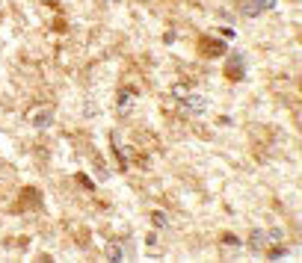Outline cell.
I'll use <instances>...</instances> for the list:
<instances>
[{
    "mask_svg": "<svg viewBox=\"0 0 302 263\" xmlns=\"http://www.w3.org/2000/svg\"><path fill=\"white\" fill-rule=\"evenodd\" d=\"M42 189H36V187H24V192L18 195V204H15V213L18 210H42Z\"/></svg>",
    "mask_w": 302,
    "mask_h": 263,
    "instance_id": "obj_4",
    "label": "cell"
},
{
    "mask_svg": "<svg viewBox=\"0 0 302 263\" xmlns=\"http://www.w3.org/2000/svg\"><path fill=\"white\" fill-rule=\"evenodd\" d=\"M267 240L270 243H285V231L282 228H273V231H267Z\"/></svg>",
    "mask_w": 302,
    "mask_h": 263,
    "instance_id": "obj_16",
    "label": "cell"
},
{
    "mask_svg": "<svg viewBox=\"0 0 302 263\" xmlns=\"http://www.w3.org/2000/svg\"><path fill=\"white\" fill-rule=\"evenodd\" d=\"M264 255H267L270 261H282V258H288V255H291V249H288L285 243H273V246H267V249H264Z\"/></svg>",
    "mask_w": 302,
    "mask_h": 263,
    "instance_id": "obj_10",
    "label": "cell"
},
{
    "mask_svg": "<svg viewBox=\"0 0 302 263\" xmlns=\"http://www.w3.org/2000/svg\"><path fill=\"white\" fill-rule=\"evenodd\" d=\"M219 243H222L225 249H240V246H243V243H240V237H237V234H231V231H225V234L219 237Z\"/></svg>",
    "mask_w": 302,
    "mask_h": 263,
    "instance_id": "obj_13",
    "label": "cell"
},
{
    "mask_svg": "<svg viewBox=\"0 0 302 263\" xmlns=\"http://www.w3.org/2000/svg\"><path fill=\"white\" fill-rule=\"evenodd\" d=\"M225 77H228L231 83H240V80H246V53H240V50H228Z\"/></svg>",
    "mask_w": 302,
    "mask_h": 263,
    "instance_id": "obj_1",
    "label": "cell"
},
{
    "mask_svg": "<svg viewBox=\"0 0 302 263\" xmlns=\"http://www.w3.org/2000/svg\"><path fill=\"white\" fill-rule=\"evenodd\" d=\"M151 225H154L157 231H163V228H169V216H166L163 210H151Z\"/></svg>",
    "mask_w": 302,
    "mask_h": 263,
    "instance_id": "obj_12",
    "label": "cell"
},
{
    "mask_svg": "<svg viewBox=\"0 0 302 263\" xmlns=\"http://www.w3.org/2000/svg\"><path fill=\"white\" fill-rule=\"evenodd\" d=\"M205 110H208V101H205L202 95H193V92H190V95L181 101V113H184V115H202Z\"/></svg>",
    "mask_w": 302,
    "mask_h": 263,
    "instance_id": "obj_7",
    "label": "cell"
},
{
    "mask_svg": "<svg viewBox=\"0 0 302 263\" xmlns=\"http://www.w3.org/2000/svg\"><path fill=\"white\" fill-rule=\"evenodd\" d=\"M255 255H264V249L270 246V240H267V231H261V228H255L252 234H249V243H246Z\"/></svg>",
    "mask_w": 302,
    "mask_h": 263,
    "instance_id": "obj_8",
    "label": "cell"
},
{
    "mask_svg": "<svg viewBox=\"0 0 302 263\" xmlns=\"http://www.w3.org/2000/svg\"><path fill=\"white\" fill-rule=\"evenodd\" d=\"M169 92H172V98H175V101H184V98H187V95H190V89H187V86H184V83H175V86H172V89H169Z\"/></svg>",
    "mask_w": 302,
    "mask_h": 263,
    "instance_id": "obj_15",
    "label": "cell"
},
{
    "mask_svg": "<svg viewBox=\"0 0 302 263\" xmlns=\"http://www.w3.org/2000/svg\"><path fill=\"white\" fill-rule=\"evenodd\" d=\"M27 121H30L36 130H47V127L53 124V110H50V107H36V110L27 115Z\"/></svg>",
    "mask_w": 302,
    "mask_h": 263,
    "instance_id": "obj_6",
    "label": "cell"
},
{
    "mask_svg": "<svg viewBox=\"0 0 302 263\" xmlns=\"http://www.w3.org/2000/svg\"><path fill=\"white\" fill-rule=\"evenodd\" d=\"M175 38H178V33H175V30H169V33H163V41H166V44H175Z\"/></svg>",
    "mask_w": 302,
    "mask_h": 263,
    "instance_id": "obj_18",
    "label": "cell"
},
{
    "mask_svg": "<svg viewBox=\"0 0 302 263\" xmlns=\"http://www.w3.org/2000/svg\"><path fill=\"white\" fill-rule=\"evenodd\" d=\"M74 181H77V184H80V187H83L86 192H95V181H92L89 175H83V172H77V175H74Z\"/></svg>",
    "mask_w": 302,
    "mask_h": 263,
    "instance_id": "obj_14",
    "label": "cell"
},
{
    "mask_svg": "<svg viewBox=\"0 0 302 263\" xmlns=\"http://www.w3.org/2000/svg\"><path fill=\"white\" fill-rule=\"evenodd\" d=\"M291 3H300V0H291Z\"/></svg>",
    "mask_w": 302,
    "mask_h": 263,
    "instance_id": "obj_19",
    "label": "cell"
},
{
    "mask_svg": "<svg viewBox=\"0 0 302 263\" xmlns=\"http://www.w3.org/2000/svg\"><path fill=\"white\" fill-rule=\"evenodd\" d=\"M157 240H160L157 231H148V234H145V246H157Z\"/></svg>",
    "mask_w": 302,
    "mask_h": 263,
    "instance_id": "obj_17",
    "label": "cell"
},
{
    "mask_svg": "<svg viewBox=\"0 0 302 263\" xmlns=\"http://www.w3.org/2000/svg\"><path fill=\"white\" fill-rule=\"evenodd\" d=\"M104 255H107V261L113 263H122L128 258V252H125V246L119 243V240H113V243H107V249H104Z\"/></svg>",
    "mask_w": 302,
    "mask_h": 263,
    "instance_id": "obj_9",
    "label": "cell"
},
{
    "mask_svg": "<svg viewBox=\"0 0 302 263\" xmlns=\"http://www.w3.org/2000/svg\"><path fill=\"white\" fill-rule=\"evenodd\" d=\"M276 3H279V0H243V3H240V15H243V18H258V15H264V12L276 9Z\"/></svg>",
    "mask_w": 302,
    "mask_h": 263,
    "instance_id": "obj_5",
    "label": "cell"
},
{
    "mask_svg": "<svg viewBox=\"0 0 302 263\" xmlns=\"http://www.w3.org/2000/svg\"><path fill=\"white\" fill-rule=\"evenodd\" d=\"M92 163H95V175H98V181H101V184H104V181H110V169L104 166L101 154H95V157H92Z\"/></svg>",
    "mask_w": 302,
    "mask_h": 263,
    "instance_id": "obj_11",
    "label": "cell"
},
{
    "mask_svg": "<svg viewBox=\"0 0 302 263\" xmlns=\"http://www.w3.org/2000/svg\"><path fill=\"white\" fill-rule=\"evenodd\" d=\"M199 53H202L205 59L225 56V53H228V41H225V38H214V36H202V38H199Z\"/></svg>",
    "mask_w": 302,
    "mask_h": 263,
    "instance_id": "obj_2",
    "label": "cell"
},
{
    "mask_svg": "<svg viewBox=\"0 0 302 263\" xmlns=\"http://www.w3.org/2000/svg\"><path fill=\"white\" fill-rule=\"evenodd\" d=\"M136 98H139L136 86H122V89L116 92V110H119L122 118H128V115L133 113V101H136Z\"/></svg>",
    "mask_w": 302,
    "mask_h": 263,
    "instance_id": "obj_3",
    "label": "cell"
}]
</instances>
